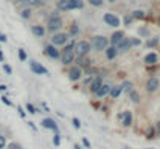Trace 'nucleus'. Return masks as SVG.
Returning <instances> with one entry per match:
<instances>
[{"mask_svg":"<svg viewBox=\"0 0 160 149\" xmlns=\"http://www.w3.org/2000/svg\"><path fill=\"white\" fill-rule=\"evenodd\" d=\"M62 23H64V20H62V17L59 16V11L56 9V11H53V12L47 17V28H45V31L54 34V33L61 31Z\"/></svg>","mask_w":160,"mask_h":149,"instance_id":"f257e3e1","label":"nucleus"},{"mask_svg":"<svg viewBox=\"0 0 160 149\" xmlns=\"http://www.w3.org/2000/svg\"><path fill=\"white\" fill-rule=\"evenodd\" d=\"M84 8V0H58L56 2V9L59 12H67L73 9H82Z\"/></svg>","mask_w":160,"mask_h":149,"instance_id":"f03ea898","label":"nucleus"},{"mask_svg":"<svg viewBox=\"0 0 160 149\" xmlns=\"http://www.w3.org/2000/svg\"><path fill=\"white\" fill-rule=\"evenodd\" d=\"M92 51V44L87 39L78 41L75 45V54L76 56H89V53Z\"/></svg>","mask_w":160,"mask_h":149,"instance_id":"7ed1b4c3","label":"nucleus"},{"mask_svg":"<svg viewBox=\"0 0 160 149\" xmlns=\"http://www.w3.org/2000/svg\"><path fill=\"white\" fill-rule=\"evenodd\" d=\"M92 50H95L97 53H100V51H104L107 48V45H109V39H107L106 36H103V34H98V36H93V39H92Z\"/></svg>","mask_w":160,"mask_h":149,"instance_id":"20e7f679","label":"nucleus"},{"mask_svg":"<svg viewBox=\"0 0 160 149\" xmlns=\"http://www.w3.org/2000/svg\"><path fill=\"white\" fill-rule=\"evenodd\" d=\"M61 64L64 67H70L73 65L75 59H76V54H75V50H67V48H62L61 50Z\"/></svg>","mask_w":160,"mask_h":149,"instance_id":"39448f33","label":"nucleus"},{"mask_svg":"<svg viewBox=\"0 0 160 149\" xmlns=\"http://www.w3.org/2000/svg\"><path fill=\"white\" fill-rule=\"evenodd\" d=\"M68 39H70L68 33L58 31V33H54L53 36H52V44H53V45H56V47L59 48V47H64V45L68 42Z\"/></svg>","mask_w":160,"mask_h":149,"instance_id":"423d86ee","label":"nucleus"},{"mask_svg":"<svg viewBox=\"0 0 160 149\" xmlns=\"http://www.w3.org/2000/svg\"><path fill=\"white\" fill-rule=\"evenodd\" d=\"M160 87V79L159 78H156V76H151V78H148V81H146V84H145V90H146V93H154V92H157Z\"/></svg>","mask_w":160,"mask_h":149,"instance_id":"0eeeda50","label":"nucleus"},{"mask_svg":"<svg viewBox=\"0 0 160 149\" xmlns=\"http://www.w3.org/2000/svg\"><path fill=\"white\" fill-rule=\"evenodd\" d=\"M103 20H104V23H106V25L112 27V28H118V27L121 25L120 17H118V16H115V14H112V12H104Z\"/></svg>","mask_w":160,"mask_h":149,"instance_id":"6e6552de","label":"nucleus"},{"mask_svg":"<svg viewBox=\"0 0 160 149\" xmlns=\"http://www.w3.org/2000/svg\"><path fill=\"white\" fill-rule=\"evenodd\" d=\"M68 79L72 81V82H76V81H79L81 78H82V68H79L78 65H70V68H68Z\"/></svg>","mask_w":160,"mask_h":149,"instance_id":"1a4fd4ad","label":"nucleus"},{"mask_svg":"<svg viewBox=\"0 0 160 149\" xmlns=\"http://www.w3.org/2000/svg\"><path fill=\"white\" fill-rule=\"evenodd\" d=\"M115 47H117V51H118V54H124V53H128V51L131 50L132 44H131V39L124 36V37H123V39H121V41H120V42H118V44L115 45Z\"/></svg>","mask_w":160,"mask_h":149,"instance_id":"9d476101","label":"nucleus"},{"mask_svg":"<svg viewBox=\"0 0 160 149\" xmlns=\"http://www.w3.org/2000/svg\"><path fill=\"white\" fill-rule=\"evenodd\" d=\"M30 70H31L34 75H47V76L50 75L48 70H47L41 62H38V61H31V62H30Z\"/></svg>","mask_w":160,"mask_h":149,"instance_id":"9b49d317","label":"nucleus"},{"mask_svg":"<svg viewBox=\"0 0 160 149\" xmlns=\"http://www.w3.org/2000/svg\"><path fill=\"white\" fill-rule=\"evenodd\" d=\"M44 54L45 56H48L50 59H59L61 57V51L59 48L53 45V44H48V45H45V48H44Z\"/></svg>","mask_w":160,"mask_h":149,"instance_id":"f8f14e48","label":"nucleus"},{"mask_svg":"<svg viewBox=\"0 0 160 149\" xmlns=\"http://www.w3.org/2000/svg\"><path fill=\"white\" fill-rule=\"evenodd\" d=\"M41 126H42L44 129L53 131L54 134H56V132H59V127H58V124H56V121H54L53 118H44V120L41 121Z\"/></svg>","mask_w":160,"mask_h":149,"instance_id":"ddd939ff","label":"nucleus"},{"mask_svg":"<svg viewBox=\"0 0 160 149\" xmlns=\"http://www.w3.org/2000/svg\"><path fill=\"white\" fill-rule=\"evenodd\" d=\"M75 65H78L79 68H84V70H87L89 67H92V61L89 59V56H76V59H75Z\"/></svg>","mask_w":160,"mask_h":149,"instance_id":"4468645a","label":"nucleus"},{"mask_svg":"<svg viewBox=\"0 0 160 149\" xmlns=\"http://www.w3.org/2000/svg\"><path fill=\"white\" fill-rule=\"evenodd\" d=\"M143 62L146 65H157L159 62V54L156 51H151V53H146L145 57H143Z\"/></svg>","mask_w":160,"mask_h":149,"instance_id":"2eb2a0df","label":"nucleus"},{"mask_svg":"<svg viewBox=\"0 0 160 149\" xmlns=\"http://www.w3.org/2000/svg\"><path fill=\"white\" fill-rule=\"evenodd\" d=\"M103 86V76L101 75H98V76H95L92 81H90V84H89V87H90V92L92 93H97L98 90H100V87Z\"/></svg>","mask_w":160,"mask_h":149,"instance_id":"dca6fc26","label":"nucleus"},{"mask_svg":"<svg viewBox=\"0 0 160 149\" xmlns=\"http://www.w3.org/2000/svg\"><path fill=\"white\" fill-rule=\"evenodd\" d=\"M124 36H126V34H124V31H121V30L113 31V33L110 34V37H109V45H117Z\"/></svg>","mask_w":160,"mask_h":149,"instance_id":"f3484780","label":"nucleus"},{"mask_svg":"<svg viewBox=\"0 0 160 149\" xmlns=\"http://www.w3.org/2000/svg\"><path fill=\"white\" fill-rule=\"evenodd\" d=\"M121 126H123V127H131V126H132V112H131V110L123 112V117H121Z\"/></svg>","mask_w":160,"mask_h":149,"instance_id":"a211bd4d","label":"nucleus"},{"mask_svg":"<svg viewBox=\"0 0 160 149\" xmlns=\"http://www.w3.org/2000/svg\"><path fill=\"white\" fill-rule=\"evenodd\" d=\"M31 33H33L36 37H44L47 31H45V27H44V25L36 23V25H31Z\"/></svg>","mask_w":160,"mask_h":149,"instance_id":"6ab92c4d","label":"nucleus"},{"mask_svg":"<svg viewBox=\"0 0 160 149\" xmlns=\"http://www.w3.org/2000/svg\"><path fill=\"white\" fill-rule=\"evenodd\" d=\"M104 54H106V59H107V61H113V59L118 56L117 47H115V45H107V48L104 50Z\"/></svg>","mask_w":160,"mask_h":149,"instance_id":"aec40b11","label":"nucleus"},{"mask_svg":"<svg viewBox=\"0 0 160 149\" xmlns=\"http://www.w3.org/2000/svg\"><path fill=\"white\" fill-rule=\"evenodd\" d=\"M110 87H112V86H109V84H106V82H103V86L100 87V90H98L95 95H97L98 98H104L106 95H109V92H110Z\"/></svg>","mask_w":160,"mask_h":149,"instance_id":"412c9836","label":"nucleus"},{"mask_svg":"<svg viewBox=\"0 0 160 149\" xmlns=\"http://www.w3.org/2000/svg\"><path fill=\"white\" fill-rule=\"evenodd\" d=\"M159 42H160V37H159V36L148 37V39H146V42H145V47H146V48H156V47L159 45Z\"/></svg>","mask_w":160,"mask_h":149,"instance_id":"4be33fe9","label":"nucleus"},{"mask_svg":"<svg viewBox=\"0 0 160 149\" xmlns=\"http://www.w3.org/2000/svg\"><path fill=\"white\" fill-rule=\"evenodd\" d=\"M121 93H123L121 86H112V87H110V92H109V97H110L112 99H117Z\"/></svg>","mask_w":160,"mask_h":149,"instance_id":"5701e85b","label":"nucleus"},{"mask_svg":"<svg viewBox=\"0 0 160 149\" xmlns=\"http://www.w3.org/2000/svg\"><path fill=\"white\" fill-rule=\"evenodd\" d=\"M31 16H33V8H30V6H23V8L20 9V17H22L23 20L31 19Z\"/></svg>","mask_w":160,"mask_h":149,"instance_id":"b1692460","label":"nucleus"},{"mask_svg":"<svg viewBox=\"0 0 160 149\" xmlns=\"http://www.w3.org/2000/svg\"><path fill=\"white\" fill-rule=\"evenodd\" d=\"M79 34V25L76 23V22H73L72 25H70V28H68V36L73 39V37H76Z\"/></svg>","mask_w":160,"mask_h":149,"instance_id":"393cba45","label":"nucleus"},{"mask_svg":"<svg viewBox=\"0 0 160 149\" xmlns=\"http://www.w3.org/2000/svg\"><path fill=\"white\" fill-rule=\"evenodd\" d=\"M131 16H132L134 20H143V19L146 17V12H145L143 9H135V11L131 12Z\"/></svg>","mask_w":160,"mask_h":149,"instance_id":"a878e982","label":"nucleus"},{"mask_svg":"<svg viewBox=\"0 0 160 149\" xmlns=\"http://www.w3.org/2000/svg\"><path fill=\"white\" fill-rule=\"evenodd\" d=\"M120 86H121V90H123L124 93H129V92L134 89V84H132V81H123Z\"/></svg>","mask_w":160,"mask_h":149,"instance_id":"bb28decb","label":"nucleus"},{"mask_svg":"<svg viewBox=\"0 0 160 149\" xmlns=\"http://www.w3.org/2000/svg\"><path fill=\"white\" fill-rule=\"evenodd\" d=\"M129 99H131L134 104H138V102H140V95H138V92H137L135 89H132V90L129 92Z\"/></svg>","mask_w":160,"mask_h":149,"instance_id":"cd10ccee","label":"nucleus"},{"mask_svg":"<svg viewBox=\"0 0 160 149\" xmlns=\"http://www.w3.org/2000/svg\"><path fill=\"white\" fill-rule=\"evenodd\" d=\"M156 135H157L156 127H148V129L145 131V137H146L148 140H154V138H156Z\"/></svg>","mask_w":160,"mask_h":149,"instance_id":"c85d7f7f","label":"nucleus"},{"mask_svg":"<svg viewBox=\"0 0 160 149\" xmlns=\"http://www.w3.org/2000/svg\"><path fill=\"white\" fill-rule=\"evenodd\" d=\"M137 33H138V37H146V39H148V37H149V34H151V33H149V30H148L146 27H140V28L137 30Z\"/></svg>","mask_w":160,"mask_h":149,"instance_id":"c756f323","label":"nucleus"},{"mask_svg":"<svg viewBox=\"0 0 160 149\" xmlns=\"http://www.w3.org/2000/svg\"><path fill=\"white\" fill-rule=\"evenodd\" d=\"M25 109H27V110H28V113H31V115H34V113H41V110H39L36 106H33L31 102H27Z\"/></svg>","mask_w":160,"mask_h":149,"instance_id":"7c9ffc66","label":"nucleus"},{"mask_svg":"<svg viewBox=\"0 0 160 149\" xmlns=\"http://www.w3.org/2000/svg\"><path fill=\"white\" fill-rule=\"evenodd\" d=\"M104 2L106 0H87V3L92 5V6H95V8H101L104 5Z\"/></svg>","mask_w":160,"mask_h":149,"instance_id":"2f4dec72","label":"nucleus"},{"mask_svg":"<svg viewBox=\"0 0 160 149\" xmlns=\"http://www.w3.org/2000/svg\"><path fill=\"white\" fill-rule=\"evenodd\" d=\"M17 56H19V59L22 61V62H25L27 59H28V56H27V51L23 48H19L17 50Z\"/></svg>","mask_w":160,"mask_h":149,"instance_id":"473e14b6","label":"nucleus"},{"mask_svg":"<svg viewBox=\"0 0 160 149\" xmlns=\"http://www.w3.org/2000/svg\"><path fill=\"white\" fill-rule=\"evenodd\" d=\"M132 20H134V19H132V16H131V14H126V16L123 17V23H124L126 27H131Z\"/></svg>","mask_w":160,"mask_h":149,"instance_id":"72a5a7b5","label":"nucleus"},{"mask_svg":"<svg viewBox=\"0 0 160 149\" xmlns=\"http://www.w3.org/2000/svg\"><path fill=\"white\" fill-rule=\"evenodd\" d=\"M59 145H61V134H59V132H56V134L53 135V146L58 148Z\"/></svg>","mask_w":160,"mask_h":149,"instance_id":"f704fd0d","label":"nucleus"},{"mask_svg":"<svg viewBox=\"0 0 160 149\" xmlns=\"http://www.w3.org/2000/svg\"><path fill=\"white\" fill-rule=\"evenodd\" d=\"M131 44H132V47H140L142 45V39L140 37H132L131 39Z\"/></svg>","mask_w":160,"mask_h":149,"instance_id":"c9c22d12","label":"nucleus"},{"mask_svg":"<svg viewBox=\"0 0 160 149\" xmlns=\"http://www.w3.org/2000/svg\"><path fill=\"white\" fill-rule=\"evenodd\" d=\"M72 123H73V127H75V129H81V121H79V118L73 117V118H72Z\"/></svg>","mask_w":160,"mask_h":149,"instance_id":"e433bc0d","label":"nucleus"},{"mask_svg":"<svg viewBox=\"0 0 160 149\" xmlns=\"http://www.w3.org/2000/svg\"><path fill=\"white\" fill-rule=\"evenodd\" d=\"M8 149H23V148H22L20 143H17V142H11V143L8 145Z\"/></svg>","mask_w":160,"mask_h":149,"instance_id":"4c0bfd02","label":"nucleus"},{"mask_svg":"<svg viewBox=\"0 0 160 149\" xmlns=\"http://www.w3.org/2000/svg\"><path fill=\"white\" fill-rule=\"evenodd\" d=\"M17 112H19V117L20 118H25L27 117V112H25V109L22 106H17Z\"/></svg>","mask_w":160,"mask_h":149,"instance_id":"58836bf2","label":"nucleus"},{"mask_svg":"<svg viewBox=\"0 0 160 149\" xmlns=\"http://www.w3.org/2000/svg\"><path fill=\"white\" fill-rule=\"evenodd\" d=\"M5 148H6V138H5V135L0 134V149H5Z\"/></svg>","mask_w":160,"mask_h":149,"instance_id":"ea45409f","label":"nucleus"},{"mask_svg":"<svg viewBox=\"0 0 160 149\" xmlns=\"http://www.w3.org/2000/svg\"><path fill=\"white\" fill-rule=\"evenodd\" d=\"M3 72H5L6 75H11V73H12V68H11V65H8V64H3Z\"/></svg>","mask_w":160,"mask_h":149,"instance_id":"a19ab883","label":"nucleus"},{"mask_svg":"<svg viewBox=\"0 0 160 149\" xmlns=\"http://www.w3.org/2000/svg\"><path fill=\"white\" fill-rule=\"evenodd\" d=\"M2 102H3L5 106H9V107L12 106V101H11L9 98H8V97H2Z\"/></svg>","mask_w":160,"mask_h":149,"instance_id":"79ce46f5","label":"nucleus"},{"mask_svg":"<svg viewBox=\"0 0 160 149\" xmlns=\"http://www.w3.org/2000/svg\"><path fill=\"white\" fill-rule=\"evenodd\" d=\"M82 145H84V146H86L87 149H90V148H92V146H90V142H89V140H87L86 137H82Z\"/></svg>","mask_w":160,"mask_h":149,"instance_id":"37998d69","label":"nucleus"},{"mask_svg":"<svg viewBox=\"0 0 160 149\" xmlns=\"http://www.w3.org/2000/svg\"><path fill=\"white\" fill-rule=\"evenodd\" d=\"M6 41H8V37H6V36H5V34L0 31V44H5Z\"/></svg>","mask_w":160,"mask_h":149,"instance_id":"c03bdc74","label":"nucleus"},{"mask_svg":"<svg viewBox=\"0 0 160 149\" xmlns=\"http://www.w3.org/2000/svg\"><path fill=\"white\" fill-rule=\"evenodd\" d=\"M28 126H30V127H31V129H33V131H34V132H36V131H38V127H36V126H34V123H33V121H28Z\"/></svg>","mask_w":160,"mask_h":149,"instance_id":"a18cd8bd","label":"nucleus"},{"mask_svg":"<svg viewBox=\"0 0 160 149\" xmlns=\"http://www.w3.org/2000/svg\"><path fill=\"white\" fill-rule=\"evenodd\" d=\"M156 132H157V134L160 135V120L157 121V124H156Z\"/></svg>","mask_w":160,"mask_h":149,"instance_id":"49530a36","label":"nucleus"},{"mask_svg":"<svg viewBox=\"0 0 160 149\" xmlns=\"http://www.w3.org/2000/svg\"><path fill=\"white\" fill-rule=\"evenodd\" d=\"M42 109H44L45 112H50V109H48V106H47L45 102H42Z\"/></svg>","mask_w":160,"mask_h":149,"instance_id":"de8ad7c7","label":"nucleus"},{"mask_svg":"<svg viewBox=\"0 0 160 149\" xmlns=\"http://www.w3.org/2000/svg\"><path fill=\"white\" fill-rule=\"evenodd\" d=\"M6 89H8V86H5V84L0 86V92H6Z\"/></svg>","mask_w":160,"mask_h":149,"instance_id":"09e8293b","label":"nucleus"},{"mask_svg":"<svg viewBox=\"0 0 160 149\" xmlns=\"http://www.w3.org/2000/svg\"><path fill=\"white\" fill-rule=\"evenodd\" d=\"M3 61H5V56H3V53L0 51V62H3Z\"/></svg>","mask_w":160,"mask_h":149,"instance_id":"8fccbe9b","label":"nucleus"},{"mask_svg":"<svg viewBox=\"0 0 160 149\" xmlns=\"http://www.w3.org/2000/svg\"><path fill=\"white\" fill-rule=\"evenodd\" d=\"M107 3H117V2H118V0H106Z\"/></svg>","mask_w":160,"mask_h":149,"instance_id":"3c124183","label":"nucleus"},{"mask_svg":"<svg viewBox=\"0 0 160 149\" xmlns=\"http://www.w3.org/2000/svg\"><path fill=\"white\" fill-rule=\"evenodd\" d=\"M14 2H16V3H22L23 0H14Z\"/></svg>","mask_w":160,"mask_h":149,"instance_id":"603ef678","label":"nucleus"},{"mask_svg":"<svg viewBox=\"0 0 160 149\" xmlns=\"http://www.w3.org/2000/svg\"><path fill=\"white\" fill-rule=\"evenodd\" d=\"M73 149H81V148H79V146H78V145H75V148H73Z\"/></svg>","mask_w":160,"mask_h":149,"instance_id":"864d4df0","label":"nucleus"},{"mask_svg":"<svg viewBox=\"0 0 160 149\" xmlns=\"http://www.w3.org/2000/svg\"><path fill=\"white\" fill-rule=\"evenodd\" d=\"M146 149H154V148H146Z\"/></svg>","mask_w":160,"mask_h":149,"instance_id":"5fc2aeb1","label":"nucleus"},{"mask_svg":"<svg viewBox=\"0 0 160 149\" xmlns=\"http://www.w3.org/2000/svg\"><path fill=\"white\" fill-rule=\"evenodd\" d=\"M159 75H160V67H159Z\"/></svg>","mask_w":160,"mask_h":149,"instance_id":"6e6d98bb","label":"nucleus"},{"mask_svg":"<svg viewBox=\"0 0 160 149\" xmlns=\"http://www.w3.org/2000/svg\"><path fill=\"white\" fill-rule=\"evenodd\" d=\"M124 149H131V148H124Z\"/></svg>","mask_w":160,"mask_h":149,"instance_id":"4d7b16f0","label":"nucleus"},{"mask_svg":"<svg viewBox=\"0 0 160 149\" xmlns=\"http://www.w3.org/2000/svg\"><path fill=\"white\" fill-rule=\"evenodd\" d=\"M0 51H2V48H0Z\"/></svg>","mask_w":160,"mask_h":149,"instance_id":"13d9d810","label":"nucleus"}]
</instances>
